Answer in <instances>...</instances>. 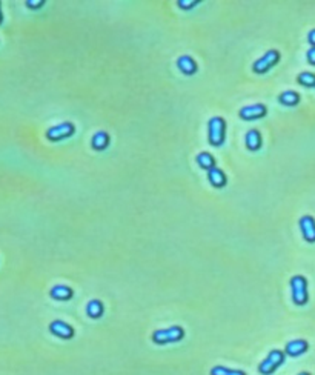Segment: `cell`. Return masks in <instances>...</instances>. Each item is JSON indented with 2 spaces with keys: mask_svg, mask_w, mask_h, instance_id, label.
Masks as SVG:
<instances>
[{
  "mask_svg": "<svg viewBox=\"0 0 315 375\" xmlns=\"http://www.w3.org/2000/svg\"><path fill=\"white\" fill-rule=\"evenodd\" d=\"M208 180L214 188H224L227 183V177L226 174L220 169V168H212L208 171Z\"/></svg>",
  "mask_w": 315,
  "mask_h": 375,
  "instance_id": "cell-13",
  "label": "cell"
},
{
  "mask_svg": "<svg viewBox=\"0 0 315 375\" xmlns=\"http://www.w3.org/2000/svg\"><path fill=\"white\" fill-rule=\"evenodd\" d=\"M280 62V52L277 49H269L265 52L260 59H257L252 65V71L255 74H265L269 69H272Z\"/></svg>",
  "mask_w": 315,
  "mask_h": 375,
  "instance_id": "cell-5",
  "label": "cell"
},
{
  "mask_svg": "<svg viewBox=\"0 0 315 375\" xmlns=\"http://www.w3.org/2000/svg\"><path fill=\"white\" fill-rule=\"evenodd\" d=\"M297 82L301 86H304V88H315V74L307 72V71H303V72L298 74Z\"/></svg>",
  "mask_w": 315,
  "mask_h": 375,
  "instance_id": "cell-19",
  "label": "cell"
},
{
  "mask_svg": "<svg viewBox=\"0 0 315 375\" xmlns=\"http://www.w3.org/2000/svg\"><path fill=\"white\" fill-rule=\"evenodd\" d=\"M4 22V14H2V8H0V23Z\"/></svg>",
  "mask_w": 315,
  "mask_h": 375,
  "instance_id": "cell-25",
  "label": "cell"
},
{
  "mask_svg": "<svg viewBox=\"0 0 315 375\" xmlns=\"http://www.w3.org/2000/svg\"><path fill=\"white\" fill-rule=\"evenodd\" d=\"M208 140L211 146H221L226 140V122L223 117H212L208 122Z\"/></svg>",
  "mask_w": 315,
  "mask_h": 375,
  "instance_id": "cell-1",
  "label": "cell"
},
{
  "mask_svg": "<svg viewBox=\"0 0 315 375\" xmlns=\"http://www.w3.org/2000/svg\"><path fill=\"white\" fill-rule=\"evenodd\" d=\"M74 134H75V126L71 122H63V123H59V125L48 128L46 139L49 142H62V140L72 137Z\"/></svg>",
  "mask_w": 315,
  "mask_h": 375,
  "instance_id": "cell-6",
  "label": "cell"
},
{
  "mask_svg": "<svg viewBox=\"0 0 315 375\" xmlns=\"http://www.w3.org/2000/svg\"><path fill=\"white\" fill-rule=\"evenodd\" d=\"M268 114V108L266 105L263 103H254V105H248V106H243L239 113L240 119L246 120V122H252V120H259V119H263L266 117Z\"/></svg>",
  "mask_w": 315,
  "mask_h": 375,
  "instance_id": "cell-7",
  "label": "cell"
},
{
  "mask_svg": "<svg viewBox=\"0 0 315 375\" xmlns=\"http://www.w3.org/2000/svg\"><path fill=\"white\" fill-rule=\"evenodd\" d=\"M200 2L198 0H179L177 2V5L182 8V10H185V11H189V10H192L194 7H197Z\"/></svg>",
  "mask_w": 315,
  "mask_h": 375,
  "instance_id": "cell-21",
  "label": "cell"
},
{
  "mask_svg": "<svg viewBox=\"0 0 315 375\" xmlns=\"http://www.w3.org/2000/svg\"><path fill=\"white\" fill-rule=\"evenodd\" d=\"M284 352L280 349H274L268 354V357L260 363L259 366V372L262 375H271L274 373L283 363H284Z\"/></svg>",
  "mask_w": 315,
  "mask_h": 375,
  "instance_id": "cell-4",
  "label": "cell"
},
{
  "mask_svg": "<svg viewBox=\"0 0 315 375\" xmlns=\"http://www.w3.org/2000/svg\"><path fill=\"white\" fill-rule=\"evenodd\" d=\"M91 146L96 151H105L109 146V134L105 131H99L91 139Z\"/></svg>",
  "mask_w": 315,
  "mask_h": 375,
  "instance_id": "cell-15",
  "label": "cell"
},
{
  "mask_svg": "<svg viewBox=\"0 0 315 375\" xmlns=\"http://www.w3.org/2000/svg\"><path fill=\"white\" fill-rule=\"evenodd\" d=\"M45 5V0H28L26 2V7L31 8V10H39Z\"/></svg>",
  "mask_w": 315,
  "mask_h": 375,
  "instance_id": "cell-22",
  "label": "cell"
},
{
  "mask_svg": "<svg viewBox=\"0 0 315 375\" xmlns=\"http://www.w3.org/2000/svg\"><path fill=\"white\" fill-rule=\"evenodd\" d=\"M245 143H246V148L252 152L259 151L262 148V134L259 129H251L246 132V137H245Z\"/></svg>",
  "mask_w": 315,
  "mask_h": 375,
  "instance_id": "cell-14",
  "label": "cell"
},
{
  "mask_svg": "<svg viewBox=\"0 0 315 375\" xmlns=\"http://www.w3.org/2000/svg\"><path fill=\"white\" fill-rule=\"evenodd\" d=\"M291 291H292V302L297 306H303L309 300L307 294V281L303 275H294L291 278Z\"/></svg>",
  "mask_w": 315,
  "mask_h": 375,
  "instance_id": "cell-3",
  "label": "cell"
},
{
  "mask_svg": "<svg viewBox=\"0 0 315 375\" xmlns=\"http://www.w3.org/2000/svg\"><path fill=\"white\" fill-rule=\"evenodd\" d=\"M49 296H51V299H54L57 302H68L72 299L74 291L66 285H55L54 288H51Z\"/></svg>",
  "mask_w": 315,
  "mask_h": 375,
  "instance_id": "cell-12",
  "label": "cell"
},
{
  "mask_svg": "<svg viewBox=\"0 0 315 375\" xmlns=\"http://www.w3.org/2000/svg\"><path fill=\"white\" fill-rule=\"evenodd\" d=\"M298 375H310V373H309V372H300Z\"/></svg>",
  "mask_w": 315,
  "mask_h": 375,
  "instance_id": "cell-26",
  "label": "cell"
},
{
  "mask_svg": "<svg viewBox=\"0 0 315 375\" xmlns=\"http://www.w3.org/2000/svg\"><path fill=\"white\" fill-rule=\"evenodd\" d=\"M309 344L306 340H292L286 344L284 347V354L289 357H300L307 351Z\"/></svg>",
  "mask_w": 315,
  "mask_h": 375,
  "instance_id": "cell-11",
  "label": "cell"
},
{
  "mask_svg": "<svg viewBox=\"0 0 315 375\" xmlns=\"http://www.w3.org/2000/svg\"><path fill=\"white\" fill-rule=\"evenodd\" d=\"M211 375H246L243 370L239 369H227L224 366H214L211 369Z\"/></svg>",
  "mask_w": 315,
  "mask_h": 375,
  "instance_id": "cell-20",
  "label": "cell"
},
{
  "mask_svg": "<svg viewBox=\"0 0 315 375\" xmlns=\"http://www.w3.org/2000/svg\"><path fill=\"white\" fill-rule=\"evenodd\" d=\"M306 59L310 65L315 66V48H309L307 52H306Z\"/></svg>",
  "mask_w": 315,
  "mask_h": 375,
  "instance_id": "cell-23",
  "label": "cell"
},
{
  "mask_svg": "<svg viewBox=\"0 0 315 375\" xmlns=\"http://www.w3.org/2000/svg\"><path fill=\"white\" fill-rule=\"evenodd\" d=\"M105 312V306L100 300H91L87 305V314L91 318H100Z\"/></svg>",
  "mask_w": 315,
  "mask_h": 375,
  "instance_id": "cell-17",
  "label": "cell"
},
{
  "mask_svg": "<svg viewBox=\"0 0 315 375\" xmlns=\"http://www.w3.org/2000/svg\"><path fill=\"white\" fill-rule=\"evenodd\" d=\"M49 332L62 340H69L74 337V329L71 325H68L66 322H62V320H54L51 325H49Z\"/></svg>",
  "mask_w": 315,
  "mask_h": 375,
  "instance_id": "cell-9",
  "label": "cell"
},
{
  "mask_svg": "<svg viewBox=\"0 0 315 375\" xmlns=\"http://www.w3.org/2000/svg\"><path fill=\"white\" fill-rule=\"evenodd\" d=\"M303 238L307 243H315V219L312 216H303L298 222Z\"/></svg>",
  "mask_w": 315,
  "mask_h": 375,
  "instance_id": "cell-8",
  "label": "cell"
},
{
  "mask_svg": "<svg viewBox=\"0 0 315 375\" xmlns=\"http://www.w3.org/2000/svg\"><path fill=\"white\" fill-rule=\"evenodd\" d=\"M278 102L284 106H295L300 103V94L297 91H292V89L283 91L278 96Z\"/></svg>",
  "mask_w": 315,
  "mask_h": 375,
  "instance_id": "cell-16",
  "label": "cell"
},
{
  "mask_svg": "<svg viewBox=\"0 0 315 375\" xmlns=\"http://www.w3.org/2000/svg\"><path fill=\"white\" fill-rule=\"evenodd\" d=\"M307 42H309L310 48H315V30L309 31V34H307Z\"/></svg>",
  "mask_w": 315,
  "mask_h": 375,
  "instance_id": "cell-24",
  "label": "cell"
},
{
  "mask_svg": "<svg viewBox=\"0 0 315 375\" xmlns=\"http://www.w3.org/2000/svg\"><path fill=\"white\" fill-rule=\"evenodd\" d=\"M185 331L180 326H171L166 329H159L152 334V341L155 344H169V343H177L183 340Z\"/></svg>",
  "mask_w": 315,
  "mask_h": 375,
  "instance_id": "cell-2",
  "label": "cell"
},
{
  "mask_svg": "<svg viewBox=\"0 0 315 375\" xmlns=\"http://www.w3.org/2000/svg\"><path fill=\"white\" fill-rule=\"evenodd\" d=\"M177 68L185 74V75H194L198 69L197 62L191 56H180L177 59Z\"/></svg>",
  "mask_w": 315,
  "mask_h": 375,
  "instance_id": "cell-10",
  "label": "cell"
},
{
  "mask_svg": "<svg viewBox=\"0 0 315 375\" xmlns=\"http://www.w3.org/2000/svg\"><path fill=\"white\" fill-rule=\"evenodd\" d=\"M195 162H197V165L202 168V169H205V171H209V169H212V168H215V158L209 154V152H200L197 157H195Z\"/></svg>",
  "mask_w": 315,
  "mask_h": 375,
  "instance_id": "cell-18",
  "label": "cell"
}]
</instances>
